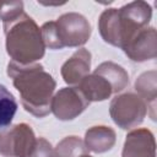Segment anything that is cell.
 <instances>
[{
	"instance_id": "cell-4",
	"label": "cell",
	"mask_w": 157,
	"mask_h": 157,
	"mask_svg": "<svg viewBox=\"0 0 157 157\" xmlns=\"http://www.w3.org/2000/svg\"><path fill=\"white\" fill-rule=\"evenodd\" d=\"M109 114L120 129L130 130L144 121L147 114V105L139 94L126 92L112 99Z\"/></svg>"
},
{
	"instance_id": "cell-11",
	"label": "cell",
	"mask_w": 157,
	"mask_h": 157,
	"mask_svg": "<svg viewBox=\"0 0 157 157\" xmlns=\"http://www.w3.org/2000/svg\"><path fill=\"white\" fill-rule=\"evenodd\" d=\"M76 87L82 92V94L90 103L105 101L113 94L110 83L103 76L96 72L87 75Z\"/></svg>"
},
{
	"instance_id": "cell-5",
	"label": "cell",
	"mask_w": 157,
	"mask_h": 157,
	"mask_svg": "<svg viewBox=\"0 0 157 157\" xmlns=\"http://www.w3.org/2000/svg\"><path fill=\"white\" fill-rule=\"evenodd\" d=\"M36 141L32 128L26 123L5 128L0 131V155L4 157H27Z\"/></svg>"
},
{
	"instance_id": "cell-2",
	"label": "cell",
	"mask_w": 157,
	"mask_h": 157,
	"mask_svg": "<svg viewBox=\"0 0 157 157\" xmlns=\"http://www.w3.org/2000/svg\"><path fill=\"white\" fill-rule=\"evenodd\" d=\"M152 17V7L146 1H132L120 9L104 10L98 20V29L102 39L124 50L141 31L148 27Z\"/></svg>"
},
{
	"instance_id": "cell-9",
	"label": "cell",
	"mask_w": 157,
	"mask_h": 157,
	"mask_svg": "<svg viewBox=\"0 0 157 157\" xmlns=\"http://www.w3.org/2000/svg\"><path fill=\"white\" fill-rule=\"evenodd\" d=\"M125 55L136 63L152 60L157 55V37L155 27H146L123 50Z\"/></svg>"
},
{
	"instance_id": "cell-13",
	"label": "cell",
	"mask_w": 157,
	"mask_h": 157,
	"mask_svg": "<svg viewBox=\"0 0 157 157\" xmlns=\"http://www.w3.org/2000/svg\"><path fill=\"white\" fill-rule=\"evenodd\" d=\"M135 90L139 96L145 101L147 105V113L150 108V117L156 119V97H157V72L155 70L142 72L135 81Z\"/></svg>"
},
{
	"instance_id": "cell-7",
	"label": "cell",
	"mask_w": 157,
	"mask_h": 157,
	"mask_svg": "<svg viewBox=\"0 0 157 157\" xmlns=\"http://www.w3.org/2000/svg\"><path fill=\"white\" fill-rule=\"evenodd\" d=\"M88 105L90 102L77 87H64L53 96L50 112L59 120L67 121L77 118Z\"/></svg>"
},
{
	"instance_id": "cell-15",
	"label": "cell",
	"mask_w": 157,
	"mask_h": 157,
	"mask_svg": "<svg viewBox=\"0 0 157 157\" xmlns=\"http://www.w3.org/2000/svg\"><path fill=\"white\" fill-rule=\"evenodd\" d=\"M17 110V102L12 93L4 86L0 85V129L7 128Z\"/></svg>"
},
{
	"instance_id": "cell-12",
	"label": "cell",
	"mask_w": 157,
	"mask_h": 157,
	"mask_svg": "<svg viewBox=\"0 0 157 157\" xmlns=\"http://www.w3.org/2000/svg\"><path fill=\"white\" fill-rule=\"evenodd\" d=\"M117 135L115 131L104 125L92 126L90 128L85 134L83 144L88 151H92L94 153H103L115 145Z\"/></svg>"
},
{
	"instance_id": "cell-17",
	"label": "cell",
	"mask_w": 157,
	"mask_h": 157,
	"mask_svg": "<svg viewBox=\"0 0 157 157\" xmlns=\"http://www.w3.org/2000/svg\"><path fill=\"white\" fill-rule=\"evenodd\" d=\"M23 2L22 1H0V18L2 23H7L17 18L23 13Z\"/></svg>"
},
{
	"instance_id": "cell-3",
	"label": "cell",
	"mask_w": 157,
	"mask_h": 157,
	"mask_svg": "<svg viewBox=\"0 0 157 157\" xmlns=\"http://www.w3.org/2000/svg\"><path fill=\"white\" fill-rule=\"evenodd\" d=\"M2 26L6 52L12 59L11 61L20 65H29L44 56L45 45L40 28L26 12L11 22L2 23Z\"/></svg>"
},
{
	"instance_id": "cell-1",
	"label": "cell",
	"mask_w": 157,
	"mask_h": 157,
	"mask_svg": "<svg viewBox=\"0 0 157 157\" xmlns=\"http://www.w3.org/2000/svg\"><path fill=\"white\" fill-rule=\"evenodd\" d=\"M7 75L18 91L26 112L37 118H43L50 113V102L56 82L49 72L44 71L40 64L20 65L10 61Z\"/></svg>"
},
{
	"instance_id": "cell-8",
	"label": "cell",
	"mask_w": 157,
	"mask_h": 157,
	"mask_svg": "<svg viewBox=\"0 0 157 157\" xmlns=\"http://www.w3.org/2000/svg\"><path fill=\"white\" fill-rule=\"evenodd\" d=\"M121 157H156V142L151 130L146 128L131 130L126 135Z\"/></svg>"
},
{
	"instance_id": "cell-10",
	"label": "cell",
	"mask_w": 157,
	"mask_h": 157,
	"mask_svg": "<svg viewBox=\"0 0 157 157\" xmlns=\"http://www.w3.org/2000/svg\"><path fill=\"white\" fill-rule=\"evenodd\" d=\"M91 69V53L86 48L77 49L61 66V76L67 85H78Z\"/></svg>"
},
{
	"instance_id": "cell-6",
	"label": "cell",
	"mask_w": 157,
	"mask_h": 157,
	"mask_svg": "<svg viewBox=\"0 0 157 157\" xmlns=\"http://www.w3.org/2000/svg\"><path fill=\"white\" fill-rule=\"evenodd\" d=\"M54 22L61 49L65 47H81L91 37V25L88 20L81 13L67 12L61 15Z\"/></svg>"
},
{
	"instance_id": "cell-19",
	"label": "cell",
	"mask_w": 157,
	"mask_h": 157,
	"mask_svg": "<svg viewBox=\"0 0 157 157\" xmlns=\"http://www.w3.org/2000/svg\"><path fill=\"white\" fill-rule=\"evenodd\" d=\"M80 157H92V156H90V155L86 153V155H82V156H80Z\"/></svg>"
},
{
	"instance_id": "cell-18",
	"label": "cell",
	"mask_w": 157,
	"mask_h": 157,
	"mask_svg": "<svg viewBox=\"0 0 157 157\" xmlns=\"http://www.w3.org/2000/svg\"><path fill=\"white\" fill-rule=\"evenodd\" d=\"M27 157H54V150L49 141L44 137H39L37 139L32 152Z\"/></svg>"
},
{
	"instance_id": "cell-16",
	"label": "cell",
	"mask_w": 157,
	"mask_h": 157,
	"mask_svg": "<svg viewBox=\"0 0 157 157\" xmlns=\"http://www.w3.org/2000/svg\"><path fill=\"white\" fill-rule=\"evenodd\" d=\"M83 141L77 136H66L54 150V157H80L87 153Z\"/></svg>"
},
{
	"instance_id": "cell-14",
	"label": "cell",
	"mask_w": 157,
	"mask_h": 157,
	"mask_svg": "<svg viewBox=\"0 0 157 157\" xmlns=\"http://www.w3.org/2000/svg\"><path fill=\"white\" fill-rule=\"evenodd\" d=\"M96 74L103 76L112 86L113 93L121 92L129 86V75L125 69L113 61H104L94 69Z\"/></svg>"
}]
</instances>
